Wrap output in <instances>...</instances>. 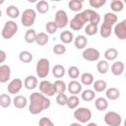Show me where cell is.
Here are the masks:
<instances>
[{
	"instance_id": "44",
	"label": "cell",
	"mask_w": 126,
	"mask_h": 126,
	"mask_svg": "<svg viewBox=\"0 0 126 126\" xmlns=\"http://www.w3.org/2000/svg\"><path fill=\"white\" fill-rule=\"evenodd\" d=\"M66 50H67L66 49V46L63 43H57V44H55L53 46V49H52L53 53L56 54V55H62V54H64L66 52Z\"/></svg>"
},
{
	"instance_id": "37",
	"label": "cell",
	"mask_w": 126,
	"mask_h": 126,
	"mask_svg": "<svg viewBox=\"0 0 126 126\" xmlns=\"http://www.w3.org/2000/svg\"><path fill=\"white\" fill-rule=\"evenodd\" d=\"M68 8L73 12H79L83 8V1H81V0H70L68 2Z\"/></svg>"
},
{
	"instance_id": "17",
	"label": "cell",
	"mask_w": 126,
	"mask_h": 126,
	"mask_svg": "<svg viewBox=\"0 0 126 126\" xmlns=\"http://www.w3.org/2000/svg\"><path fill=\"white\" fill-rule=\"evenodd\" d=\"M12 103H13V105H14L16 108H18V109H23V108H25V107L28 105V99H27L26 96L19 94V95H16V96L12 99Z\"/></svg>"
},
{
	"instance_id": "13",
	"label": "cell",
	"mask_w": 126,
	"mask_h": 126,
	"mask_svg": "<svg viewBox=\"0 0 126 126\" xmlns=\"http://www.w3.org/2000/svg\"><path fill=\"white\" fill-rule=\"evenodd\" d=\"M23 81L20 79V78H16V79H13L9 84H8V87H7V90H8V93L11 94H17L23 88Z\"/></svg>"
},
{
	"instance_id": "49",
	"label": "cell",
	"mask_w": 126,
	"mask_h": 126,
	"mask_svg": "<svg viewBox=\"0 0 126 126\" xmlns=\"http://www.w3.org/2000/svg\"><path fill=\"white\" fill-rule=\"evenodd\" d=\"M69 126H83L81 123H79V122H74V123H71Z\"/></svg>"
},
{
	"instance_id": "21",
	"label": "cell",
	"mask_w": 126,
	"mask_h": 126,
	"mask_svg": "<svg viewBox=\"0 0 126 126\" xmlns=\"http://www.w3.org/2000/svg\"><path fill=\"white\" fill-rule=\"evenodd\" d=\"M117 22H118V17L116 16V14H114L112 12H107V13L104 14V16H103V22L102 23L113 27Z\"/></svg>"
},
{
	"instance_id": "3",
	"label": "cell",
	"mask_w": 126,
	"mask_h": 126,
	"mask_svg": "<svg viewBox=\"0 0 126 126\" xmlns=\"http://www.w3.org/2000/svg\"><path fill=\"white\" fill-rule=\"evenodd\" d=\"M50 71V63L47 58H40L35 65L36 76L39 79H44L48 76Z\"/></svg>"
},
{
	"instance_id": "48",
	"label": "cell",
	"mask_w": 126,
	"mask_h": 126,
	"mask_svg": "<svg viewBox=\"0 0 126 126\" xmlns=\"http://www.w3.org/2000/svg\"><path fill=\"white\" fill-rule=\"evenodd\" d=\"M7 59V54L4 50L0 49V65H2V63H4Z\"/></svg>"
},
{
	"instance_id": "19",
	"label": "cell",
	"mask_w": 126,
	"mask_h": 126,
	"mask_svg": "<svg viewBox=\"0 0 126 126\" xmlns=\"http://www.w3.org/2000/svg\"><path fill=\"white\" fill-rule=\"evenodd\" d=\"M73 42H74V45L77 49H83L84 50L88 44V38L84 34H79L76 37H74Z\"/></svg>"
},
{
	"instance_id": "22",
	"label": "cell",
	"mask_w": 126,
	"mask_h": 126,
	"mask_svg": "<svg viewBox=\"0 0 126 126\" xmlns=\"http://www.w3.org/2000/svg\"><path fill=\"white\" fill-rule=\"evenodd\" d=\"M112 28L113 27L102 23L101 26H100V28L98 29V32H99L100 36L103 37V38H108L111 35V33H112Z\"/></svg>"
},
{
	"instance_id": "46",
	"label": "cell",
	"mask_w": 126,
	"mask_h": 126,
	"mask_svg": "<svg viewBox=\"0 0 126 126\" xmlns=\"http://www.w3.org/2000/svg\"><path fill=\"white\" fill-rule=\"evenodd\" d=\"M67 99H68V96L65 94H58L56 96V102L58 105H61V106L66 105Z\"/></svg>"
},
{
	"instance_id": "10",
	"label": "cell",
	"mask_w": 126,
	"mask_h": 126,
	"mask_svg": "<svg viewBox=\"0 0 126 126\" xmlns=\"http://www.w3.org/2000/svg\"><path fill=\"white\" fill-rule=\"evenodd\" d=\"M38 88H39V93H41L43 95L45 96H53L55 94V92H54V88H53V84L50 82V81H47V80H42L39 85H38Z\"/></svg>"
},
{
	"instance_id": "45",
	"label": "cell",
	"mask_w": 126,
	"mask_h": 126,
	"mask_svg": "<svg viewBox=\"0 0 126 126\" xmlns=\"http://www.w3.org/2000/svg\"><path fill=\"white\" fill-rule=\"evenodd\" d=\"M106 3V0H90L89 1V4L92 8H94V9H99L101 8L102 6H104Z\"/></svg>"
},
{
	"instance_id": "39",
	"label": "cell",
	"mask_w": 126,
	"mask_h": 126,
	"mask_svg": "<svg viewBox=\"0 0 126 126\" xmlns=\"http://www.w3.org/2000/svg\"><path fill=\"white\" fill-rule=\"evenodd\" d=\"M36 32L33 29H28L25 33V41L27 43H32L35 41Z\"/></svg>"
},
{
	"instance_id": "52",
	"label": "cell",
	"mask_w": 126,
	"mask_h": 126,
	"mask_svg": "<svg viewBox=\"0 0 126 126\" xmlns=\"http://www.w3.org/2000/svg\"><path fill=\"white\" fill-rule=\"evenodd\" d=\"M2 17V11H1V9H0V18Z\"/></svg>"
},
{
	"instance_id": "29",
	"label": "cell",
	"mask_w": 126,
	"mask_h": 126,
	"mask_svg": "<svg viewBox=\"0 0 126 126\" xmlns=\"http://www.w3.org/2000/svg\"><path fill=\"white\" fill-rule=\"evenodd\" d=\"M51 71H52L53 77H55L56 79H61V78L65 75V73H66V70H65L64 66L61 65V64H56V65H54Z\"/></svg>"
},
{
	"instance_id": "40",
	"label": "cell",
	"mask_w": 126,
	"mask_h": 126,
	"mask_svg": "<svg viewBox=\"0 0 126 126\" xmlns=\"http://www.w3.org/2000/svg\"><path fill=\"white\" fill-rule=\"evenodd\" d=\"M110 9L112 12H114V14L116 12H121L124 9V3L121 0H113L110 3Z\"/></svg>"
},
{
	"instance_id": "16",
	"label": "cell",
	"mask_w": 126,
	"mask_h": 126,
	"mask_svg": "<svg viewBox=\"0 0 126 126\" xmlns=\"http://www.w3.org/2000/svg\"><path fill=\"white\" fill-rule=\"evenodd\" d=\"M125 65L122 61H114L110 66V71L114 76H121L124 73Z\"/></svg>"
},
{
	"instance_id": "2",
	"label": "cell",
	"mask_w": 126,
	"mask_h": 126,
	"mask_svg": "<svg viewBox=\"0 0 126 126\" xmlns=\"http://www.w3.org/2000/svg\"><path fill=\"white\" fill-rule=\"evenodd\" d=\"M18 29H19L18 25L15 21H13V20L7 21L4 24L3 29L1 31V36L4 39H10L18 32Z\"/></svg>"
},
{
	"instance_id": "30",
	"label": "cell",
	"mask_w": 126,
	"mask_h": 126,
	"mask_svg": "<svg viewBox=\"0 0 126 126\" xmlns=\"http://www.w3.org/2000/svg\"><path fill=\"white\" fill-rule=\"evenodd\" d=\"M93 88L94 93H102L107 89V84L104 80H96V81H94Z\"/></svg>"
},
{
	"instance_id": "7",
	"label": "cell",
	"mask_w": 126,
	"mask_h": 126,
	"mask_svg": "<svg viewBox=\"0 0 126 126\" xmlns=\"http://www.w3.org/2000/svg\"><path fill=\"white\" fill-rule=\"evenodd\" d=\"M86 23H87V21L85 19V16H84L83 12H81V13L76 14L73 17V19L69 22V26L73 31H81L84 28V26L86 25Z\"/></svg>"
},
{
	"instance_id": "25",
	"label": "cell",
	"mask_w": 126,
	"mask_h": 126,
	"mask_svg": "<svg viewBox=\"0 0 126 126\" xmlns=\"http://www.w3.org/2000/svg\"><path fill=\"white\" fill-rule=\"evenodd\" d=\"M103 56H104V58H105L104 60H106L107 62H108V61H114V60L117 58V56H118V51H117L116 48L110 47V48H107V49L104 51Z\"/></svg>"
},
{
	"instance_id": "35",
	"label": "cell",
	"mask_w": 126,
	"mask_h": 126,
	"mask_svg": "<svg viewBox=\"0 0 126 126\" xmlns=\"http://www.w3.org/2000/svg\"><path fill=\"white\" fill-rule=\"evenodd\" d=\"M79 103H80V98L77 95H70L68 96L66 106L69 109H76L79 106Z\"/></svg>"
},
{
	"instance_id": "4",
	"label": "cell",
	"mask_w": 126,
	"mask_h": 126,
	"mask_svg": "<svg viewBox=\"0 0 126 126\" xmlns=\"http://www.w3.org/2000/svg\"><path fill=\"white\" fill-rule=\"evenodd\" d=\"M35 19H36V11L34 9H32V8L26 9L21 15L22 25L26 28H29V29L34 24Z\"/></svg>"
},
{
	"instance_id": "24",
	"label": "cell",
	"mask_w": 126,
	"mask_h": 126,
	"mask_svg": "<svg viewBox=\"0 0 126 126\" xmlns=\"http://www.w3.org/2000/svg\"><path fill=\"white\" fill-rule=\"evenodd\" d=\"M59 37H60V40L63 42V44L71 43L74 40V34H73V32H70V31H67V30L61 32Z\"/></svg>"
},
{
	"instance_id": "12",
	"label": "cell",
	"mask_w": 126,
	"mask_h": 126,
	"mask_svg": "<svg viewBox=\"0 0 126 126\" xmlns=\"http://www.w3.org/2000/svg\"><path fill=\"white\" fill-rule=\"evenodd\" d=\"M112 32L119 39H126V20L116 23L112 28Z\"/></svg>"
},
{
	"instance_id": "1",
	"label": "cell",
	"mask_w": 126,
	"mask_h": 126,
	"mask_svg": "<svg viewBox=\"0 0 126 126\" xmlns=\"http://www.w3.org/2000/svg\"><path fill=\"white\" fill-rule=\"evenodd\" d=\"M51 104L50 99L43 95L39 92H33L30 95L29 101V111L33 115H37L41 113L43 110L47 109Z\"/></svg>"
},
{
	"instance_id": "32",
	"label": "cell",
	"mask_w": 126,
	"mask_h": 126,
	"mask_svg": "<svg viewBox=\"0 0 126 126\" xmlns=\"http://www.w3.org/2000/svg\"><path fill=\"white\" fill-rule=\"evenodd\" d=\"M35 10L39 14H45V13H47L48 10H49V4H48V2L45 1V0H39L35 4Z\"/></svg>"
},
{
	"instance_id": "31",
	"label": "cell",
	"mask_w": 126,
	"mask_h": 126,
	"mask_svg": "<svg viewBox=\"0 0 126 126\" xmlns=\"http://www.w3.org/2000/svg\"><path fill=\"white\" fill-rule=\"evenodd\" d=\"M53 84V88H54V92L58 94H65V91L67 90V85L64 81L62 80H56Z\"/></svg>"
},
{
	"instance_id": "5",
	"label": "cell",
	"mask_w": 126,
	"mask_h": 126,
	"mask_svg": "<svg viewBox=\"0 0 126 126\" xmlns=\"http://www.w3.org/2000/svg\"><path fill=\"white\" fill-rule=\"evenodd\" d=\"M74 118L81 124L87 123L92 118V111L88 107H77L74 110Z\"/></svg>"
},
{
	"instance_id": "28",
	"label": "cell",
	"mask_w": 126,
	"mask_h": 126,
	"mask_svg": "<svg viewBox=\"0 0 126 126\" xmlns=\"http://www.w3.org/2000/svg\"><path fill=\"white\" fill-rule=\"evenodd\" d=\"M48 40H49V37H48V34L46 32H38L36 33V37H35V43L39 46H44L48 43Z\"/></svg>"
},
{
	"instance_id": "41",
	"label": "cell",
	"mask_w": 126,
	"mask_h": 126,
	"mask_svg": "<svg viewBox=\"0 0 126 126\" xmlns=\"http://www.w3.org/2000/svg\"><path fill=\"white\" fill-rule=\"evenodd\" d=\"M98 32V27L95 26V25H93V24H88L86 27H85V33L87 35H94Z\"/></svg>"
},
{
	"instance_id": "27",
	"label": "cell",
	"mask_w": 126,
	"mask_h": 126,
	"mask_svg": "<svg viewBox=\"0 0 126 126\" xmlns=\"http://www.w3.org/2000/svg\"><path fill=\"white\" fill-rule=\"evenodd\" d=\"M94 97H95V93H94V90L87 89V90H84V91L81 92V98L86 102L94 100Z\"/></svg>"
},
{
	"instance_id": "9",
	"label": "cell",
	"mask_w": 126,
	"mask_h": 126,
	"mask_svg": "<svg viewBox=\"0 0 126 126\" xmlns=\"http://www.w3.org/2000/svg\"><path fill=\"white\" fill-rule=\"evenodd\" d=\"M55 25L57 26L58 29H63L65 28L68 24H69V19H68V15L66 13V11L64 10H58L56 13H55V18H54V21Z\"/></svg>"
},
{
	"instance_id": "34",
	"label": "cell",
	"mask_w": 126,
	"mask_h": 126,
	"mask_svg": "<svg viewBox=\"0 0 126 126\" xmlns=\"http://www.w3.org/2000/svg\"><path fill=\"white\" fill-rule=\"evenodd\" d=\"M96 70L101 75L106 74L109 70V63L106 60H98L96 63Z\"/></svg>"
},
{
	"instance_id": "42",
	"label": "cell",
	"mask_w": 126,
	"mask_h": 126,
	"mask_svg": "<svg viewBox=\"0 0 126 126\" xmlns=\"http://www.w3.org/2000/svg\"><path fill=\"white\" fill-rule=\"evenodd\" d=\"M67 73H68V76L71 79H74V80L75 79H78L79 76H80V70H79V68L77 66H74V65L69 67Z\"/></svg>"
},
{
	"instance_id": "51",
	"label": "cell",
	"mask_w": 126,
	"mask_h": 126,
	"mask_svg": "<svg viewBox=\"0 0 126 126\" xmlns=\"http://www.w3.org/2000/svg\"><path fill=\"white\" fill-rule=\"evenodd\" d=\"M4 3V0H0V5H2Z\"/></svg>"
},
{
	"instance_id": "47",
	"label": "cell",
	"mask_w": 126,
	"mask_h": 126,
	"mask_svg": "<svg viewBox=\"0 0 126 126\" xmlns=\"http://www.w3.org/2000/svg\"><path fill=\"white\" fill-rule=\"evenodd\" d=\"M38 126H55L52 120L48 117H41L38 121Z\"/></svg>"
},
{
	"instance_id": "50",
	"label": "cell",
	"mask_w": 126,
	"mask_h": 126,
	"mask_svg": "<svg viewBox=\"0 0 126 126\" xmlns=\"http://www.w3.org/2000/svg\"><path fill=\"white\" fill-rule=\"evenodd\" d=\"M87 126H98V125L96 123H94V122H90V123L87 124Z\"/></svg>"
},
{
	"instance_id": "14",
	"label": "cell",
	"mask_w": 126,
	"mask_h": 126,
	"mask_svg": "<svg viewBox=\"0 0 126 126\" xmlns=\"http://www.w3.org/2000/svg\"><path fill=\"white\" fill-rule=\"evenodd\" d=\"M67 91L72 94V95H77L81 94L83 91V86L80 82L77 80H72L68 85H67Z\"/></svg>"
},
{
	"instance_id": "33",
	"label": "cell",
	"mask_w": 126,
	"mask_h": 126,
	"mask_svg": "<svg viewBox=\"0 0 126 126\" xmlns=\"http://www.w3.org/2000/svg\"><path fill=\"white\" fill-rule=\"evenodd\" d=\"M6 14H7V16L9 18H11L12 20H14V19H17L20 16L21 13H20V10H19V8L17 6L10 5V6H8L6 8Z\"/></svg>"
},
{
	"instance_id": "15",
	"label": "cell",
	"mask_w": 126,
	"mask_h": 126,
	"mask_svg": "<svg viewBox=\"0 0 126 126\" xmlns=\"http://www.w3.org/2000/svg\"><path fill=\"white\" fill-rule=\"evenodd\" d=\"M11 77V68L9 65L2 64L0 65V83L5 84L10 80Z\"/></svg>"
},
{
	"instance_id": "18",
	"label": "cell",
	"mask_w": 126,
	"mask_h": 126,
	"mask_svg": "<svg viewBox=\"0 0 126 126\" xmlns=\"http://www.w3.org/2000/svg\"><path fill=\"white\" fill-rule=\"evenodd\" d=\"M38 85V81L37 78L35 76L32 75H29L26 77L25 81H24V86L27 90H34Z\"/></svg>"
},
{
	"instance_id": "23",
	"label": "cell",
	"mask_w": 126,
	"mask_h": 126,
	"mask_svg": "<svg viewBox=\"0 0 126 126\" xmlns=\"http://www.w3.org/2000/svg\"><path fill=\"white\" fill-rule=\"evenodd\" d=\"M94 106L99 111L106 110L107 107H108V100L105 97H102V96L97 97V98L94 99Z\"/></svg>"
},
{
	"instance_id": "20",
	"label": "cell",
	"mask_w": 126,
	"mask_h": 126,
	"mask_svg": "<svg viewBox=\"0 0 126 126\" xmlns=\"http://www.w3.org/2000/svg\"><path fill=\"white\" fill-rule=\"evenodd\" d=\"M105 98L109 100H116L120 97V91L117 88L110 87L105 90Z\"/></svg>"
},
{
	"instance_id": "11",
	"label": "cell",
	"mask_w": 126,
	"mask_h": 126,
	"mask_svg": "<svg viewBox=\"0 0 126 126\" xmlns=\"http://www.w3.org/2000/svg\"><path fill=\"white\" fill-rule=\"evenodd\" d=\"M83 14L85 16V19L87 21V23L89 24H93V25H95L97 26L100 22V15L95 12L94 10L93 9H87L85 11H83Z\"/></svg>"
},
{
	"instance_id": "6",
	"label": "cell",
	"mask_w": 126,
	"mask_h": 126,
	"mask_svg": "<svg viewBox=\"0 0 126 126\" xmlns=\"http://www.w3.org/2000/svg\"><path fill=\"white\" fill-rule=\"evenodd\" d=\"M103 120L107 126H121V124H122L121 115L115 111H112V110L107 111L104 114Z\"/></svg>"
},
{
	"instance_id": "43",
	"label": "cell",
	"mask_w": 126,
	"mask_h": 126,
	"mask_svg": "<svg viewBox=\"0 0 126 126\" xmlns=\"http://www.w3.org/2000/svg\"><path fill=\"white\" fill-rule=\"evenodd\" d=\"M57 30H58V28H57V26L55 25V23L53 21H49V22L46 23L45 31H46L47 34H53V33H55L57 32Z\"/></svg>"
},
{
	"instance_id": "8",
	"label": "cell",
	"mask_w": 126,
	"mask_h": 126,
	"mask_svg": "<svg viewBox=\"0 0 126 126\" xmlns=\"http://www.w3.org/2000/svg\"><path fill=\"white\" fill-rule=\"evenodd\" d=\"M82 57L86 61H91V62H95L99 60L100 57V52L94 47H88L85 48L82 52Z\"/></svg>"
},
{
	"instance_id": "38",
	"label": "cell",
	"mask_w": 126,
	"mask_h": 126,
	"mask_svg": "<svg viewBox=\"0 0 126 126\" xmlns=\"http://www.w3.org/2000/svg\"><path fill=\"white\" fill-rule=\"evenodd\" d=\"M12 103V98L10 94H0V106L2 108H7L11 105Z\"/></svg>"
},
{
	"instance_id": "36",
	"label": "cell",
	"mask_w": 126,
	"mask_h": 126,
	"mask_svg": "<svg viewBox=\"0 0 126 126\" xmlns=\"http://www.w3.org/2000/svg\"><path fill=\"white\" fill-rule=\"evenodd\" d=\"M32 59H33V56L32 52L28 50H23L19 53V60L23 63H30L32 61Z\"/></svg>"
},
{
	"instance_id": "26",
	"label": "cell",
	"mask_w": 126,
	"mask_h": 126,
	"mask_svg": "<svg viewBox=\"0 0 126 126\" xmlns=\"http://www.w3.org/2000/svg\"><path fill=\"white\" fill-rule=\"evenodd\" d=\"M80 83L82 84V86H91L93 85L94 79V75L92 73H89V72H86V73H83L80 77Z\"/></svg>"
}]
</instances>
